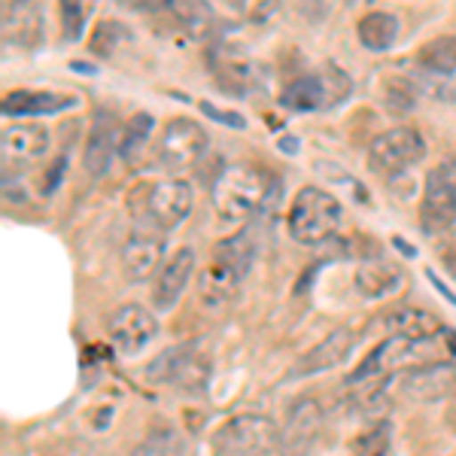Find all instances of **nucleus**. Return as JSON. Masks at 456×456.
I'll return each instance as SVG.
<instances>
[{
    "instance_id": "obj_1",
    "label": "nucleus",
    "mask_w": 456,
    "mask_h": 456,
    "mask_svg": "<svg viewBox=\"0 0 456 456\" xmlns=\"http://www.w3.org/2000/svg\"><path fill=\"white\" fill-rule=\"evenodd\" d=\"M271 174L249 161H234L210 180V204L223 219H249L271 195Z\"/></svg>"
},
{
    "instance_id": "obj_2",
    "label": "nucleus",
    "mask_w": 456,
    "mask_h": 456,
    "mask_svg": "<svg viewBox=\"0 0 456 456\" xmlns=\"http://www.w3.org/2000/svg\"><path fill=\"white\" fill-rule=\"evenodd\" d=\"M253 259H256V240L249 228L219 240L210 253L208 268L201 271V281H198L201 298L208 301V305H223V301L232 298L238 283L247 277Z\"/></svg>"
},
{
    "instance_id": "obj_3",
    "label": "nucleus",
    "mask_w": 456,
    "mask_h": 456,
    "mask_svg": "<svg viewBox=\"0 0 456 456\" xmlns=\"http://www.w3.org/2000/svg\"><path fill=\"white\" fill-rule=\"evenodd\" d=\"M344 223L341 201L320 186H305L292 198L289 213H286V225H289L292 240L305 247H320L338 234Z\"/></svg>"
},
{
    "instance_id": "obj_4",
    "label": "nucleus",
    "mask_w": 456,
    "mask_h": 456,
    "mask_svg": "<svg viewBox=\"0 0 456 456\" xmlns=\"http://www.w3.org/2000/svg\"><path fill=\"white\" fill-rule=\"evenodd\" d=\"M195 192L186 180L180 176H167L159 183H146V186L131 192V210L150 223L159 232H171L192 213Z\"/></svg>"
},
{
    "instance_id": "obj_5",
    "label": "nucleus",
    "mask_w": 456,
    "mask_h": 456,
    "mask_svg": "<svg viewBox=\"0 0 456 456\" xmlns=\"http://www.w3.org/2000/svg\"><path fill=\"white\" fill-rule=\"evenodd\" d=\"M350 88V77L338 64H322L320 70L292 79L283 88L281 104L286 110H296V113H314V110H329L347 101Z\"/></svg>"
},
{
    "instance_id": "obj_6",
    "label": "nucleus",
    "mask_w": 456,
    "mask_h": 456,
    "mask_svg": "<svg viewBox=\"0 0 456 456\" xmlns=\"http://www.w3.org/2000/svg\"><path fill=\"white\" fill-rule=\"evenodd\" d=\"M277 444H281V429L262 414L232 417L213 436L216 456H271Z\"/></svg>"
},
{
    "instance_id": "obj_7",
    "label": "nucleus",
    "mask_w": 456,
    "mask_h": 456,
    "mask_svg": "<svg viewBox=\"0 0 456 456\" xmlns=\"http://www.w3.org/2000/svg\"><path fill=\"white\" fill-rule=\"evenodd\" d=\"M146 374L156 384H171L186 395H201L210 384V359L195 344H180L152 359Z\"/></svg>"
},
{
    "instance_id": "obj_8",
    "label": "nucleus",
    "mask_w": 456,
    "mask_h": 456,
    "mask_svg": "<svg viewBox=\"0 0 456 456\" xmlns=\"http://www.w3.org/2000/svg\"><path fill=\"white\" fill-rule=\"evenodd\" d=\"M210 137L192 119H171L161 128L156 143V161L167 174H189L192 167L208 156Z\"/></svg>"
},
{
    "instance_id": "obj_9",
    "label": "nucleus",
    "mask_w": 456,
    "mask_h": 456,
    "mask_svg": "<svg viewBox=\"0 0 456 456\" xmlns=\"http://www.w3.org/2000/svg\"><path fill=\"white\" fill-rule=\"evenodd\" d=\"M426 156V141L417 128L408 125H395V128L384 131L371 141L369 150V167L374 174L387 176H402L404 171H411L414 165H420Z\"/></svg>"
},
{
    "instance_id": "obj_10",
    "label": "nucleus",
    "mask_w": 456,
    "mask_h": 456,
    "mask_svg": "<svg viewBox=\"0 0 456 456\" xmlns=\"http://www.w3.org/2000/svg\"><path fill=\"white\" fill-rule=\"evenodd\" d=\"M165 238L159 228H137L122 244V271L128 283H146L165 268Z\"/></svg>"
},
{
    "instance_id": "obj_11",
    "label": "nucleus",
    "mask_w": 456,
    "mask_h": 456,
    "mask_svg": "<svg viewBox=\"0 0 456 456\" xmlns=\"http://www.w3.org/2000/svg\"><path fill=\"white\" fill-rule=\"evenodd\" d=\"M322 423H326V414H322L320 402L298 399L289 411H286L277 453L281 456H311L316 438H320V432H322Z\"/></svg>"
},
{
    "instance_id": "obj_12",
    "label": "nucleus",
    "mask_w": 456,
    "mask_h": 456,
    "mask_svg": "<svg viewBox=\"0 0 456 456\" xmlns=\"http://www.w3.org/2000/svg\"><path fill=\"white\" fill-rule=\"evenodd\" d=\"M420 225L426 234H444L456 228V186L444 176L441 167L426 174L420 198Z\"/></svg>"
},
{
    "instance_id": "obj_13",
    "label": "nucleus",
    "mask_w": 456,
    "mask_h": 456,
    "mask_svg": "<svg viewBox=\"0 0 456 456\" xmlns=\"http://www.w3.org/2000/svg\"><path fill=\"white\" fill-rule=\"evenodd\" d=\"M399 393L414 402L456 399V362H429L402 371Z\"/></svg>"
},
{
    "instance_id": "obj_14",
    "label": "nucleus",
    "mask_w": 456,
    "mask_h": 456,
    "mask_svg": "<svg viewBox=\"0 0 456 456\" xmlns=\"http://www.w3.org/2000/svg\"><path fill=\"white\" fill-rule=\"evenodd\" d=\"M159 335V320L143 305H122L110 316V341L125 356L141 353L152 338Z\"/></svg>"
},
{
    "instance_id": "obj_15",
    "label": "nucleus",
    "mask_w": 456,
    "mask_h": 456,
    "mask_svg": "<svg viewBox=\"0 0 456 456\" xmlns=\"http://www.w3.org/2000/svg\"><path fill=\"white\" fill-rule=\"evenodd\" d=\"M49 152V131L37 122L28 125H6L0 134V156H4V167H25L40 161Z\"/></svg>"
},
{
    "instance_id": "obj_16",
    "label": "nucleus",
    "mask_w": 456,
    "mask_h": 456,
    "mask_svg": "<svg viewBox=\"0 0 456 456\" xmlns=\"http://www.w3.org/2000/svg\"><path fill=\"white\" fill-rule=\"evenodd\" d=\"M119 141H122V134H119L116 116L107 113V110H98V113H94V122H92V131H88L86 152H83V165L94 180L110 171L116 152H119Z\"/></svg>"
},
{
    "instance_id": "obj_17",
    "label": "nucleus",
    "mask_w": 456,
    "mask_h": 456,
    "mask_svg": "<svg viewBox=\"0 0 456 456\" xmlns=\"http://www.w3.org/2000/svg\"><path fill=\"white\" fill-rule=\"evenodd\" d=\"M195 271V253L189 247H180L174 256H167L165 268L159 271L156 283H152V307L161 311H171V307L180 301L183 289L192 281Z\"/></svg>"
},
{
    "instance_id": "obj_18",
    "label": "nucleus",
    "mask_w": 456,
    "mask_h": 456,
    "mask_svg": "<svg viewBox=\"0 0 456 456\" xmlns=\"http://www.w3.org/2000/svg\"><path fill=\"white\" fill-rule=\"evenodd\" d=\"M353 341H356V335H353L350 329H335L332 335L322 338L320 344H314V347L298 359L292 378H307V374H320V371H326V369H335V365H341L344 359L350 356Z\"/></svg>"
},
{
    "instance_id": "obj_19",
    "label": "nucleus",
    "mask_w": 456,
    "mask_h": 456,
    "mask_svg": "<svg viewBox=\"0 0 456 456\" xmlns=\"http://www.w3.org/2000/svg\"><path fill=\"white\" fill-rule=\"evenodd\" d=\"M380 329L389 338L399 335V338H411V341H436L438 335L447 332L436 314L420 311V307H402V311L387 314L380 320Z\"/></svg>"
},
{
    "instance_id": "obj_20",
    "label": "nucleus",
    "mask_w": 456,
    "mask_h": 456,
    "mask_svg": "<svg viewBox=\"0 0 456 456\" xmlns=\"http://www.w3.org/2000/svg\"><path fill=\"white\" fill-rule=\"evenodd\" d=\"M353 281H356V289L362 292L365 298H387L402 289L404 268L389 259H378V256H374V259L359 265Z\"/></svg>"
},
{
    "instance_id": "obj_21",
    "label": "nucleus",
    "mask_w": 456,
    "mask_h": 456,
    "mask_svg": "<svg viewBox=\"0 0 456 456\" xmlns=\"http://www.w3.org/2000/svg\"><path fill=\"white\" fill-rule=\"evenodd\" d=\"M43 19L34 4H4V43L6 46H37Z\"/></svg>"
},
{
    "instance_id": "obj_22",
    "label": "nucleus",
    "mask_w": 456,
    "mask_h": 456,
    "mask_svg": "<svg viewBox=\"0 0 456 456\" xmlns=\"http://www.w3.org/2000/svg\"><path fill=\"white\" fill-rule=\"evenodd\" d=\"M73 104H77V101L68 98V94L19 88V92H10L4 98V116H49V113H58V110H68Z\"/></svg>"
},
{
    "instance_id": "obj_23",
    "label": "nucleus",
    "mask_w": 456,
    "mask_h": 456,
    "mask_svg": "<svg viewBox=\"0 0 456 456\" xmlns=\"http://www.w3.org/2000/svg\"><path fill=\"white\" fill-rule=\"evenodd\" d=\"M356 37L371 53H387V49L399 40V19H395L393 12L371 10L356 21Z\"/></svg>"
},
{
    "instance_id": "obj_24",
    "label": "nucleus",
    "mask_w": 456,
    "mask_h": 456,
    "mask_svg": "<svg viewBox=\"0 0 456 456\" xmlns=\"http://www.w3.org/2000/svg\"><path fill=\"white\" fill-rule=\"evenodd\" d=\"M417 64L436 77H453L456 73V34H441L423 43L417 53Z\"/></svg>"
},
{
    "instance_id": "obj_25",
    "label": "nucleus",
    "mask_w": 456,
    "mask_h": 456,
    "mask_svg": "<svg viewBox=\"0 0 456 456\" xmlns=\"http://www.w3.org/2000/svg\"><path fill=\"white\" fill-rule=\"evenodd\" d=\"M128 43H134V37H131L128 25H122V21H116V19L101 21L92 31V37H88V49L98 58H113L119 49L128 46Z\"/></svg>"
},
{
    "instance_id": "obj_26",
    "label": "nucleus",
    "mask_w": 456,
    "mask_h": 456,
    "mask_svg": "<svg viewBox=\"0 0 456 456\" xmlns=\"http://www.w3.org/2000/svg\"><path fill=\"white\" fill-rule=\"evenodd\" d=\"M186 453V441L171 426H161V429L150 432L141 444L131 451V456H183Z\"/></svg>"
},
{
    "instance_id": "obj_27",
    "label": "nucleus",
    "mask_w": 456,
    "mask_h": 456,
    "mask_svg": "<svg viewBox=\"0 0 456 456\" xmlns=\"http://www.w3.org/2000/svg\"><path fill=\"white\" fill-rule=\"evenodd\" d=\"M152 116L150 113H137L131 122H125L122 128V141H119V156L125 161H134L137 156H141V150L146 146V141H150L152 134Z\"/></svg>"
},
{
    "instance_id": "obj_28",
    "label": "nucleus",
    "mask_w": 456,
    "mask_h": 456,
    "mask_svg": "<svg viewBox=\"0 0 456 456\" xmlns=\"http://www.w3.org/2000/svg\"><path fill=\"white\" fill-rule=\"evenodd\" d=\"M389 444H393V426L380 420L371 429L359 432L356 441H353V456H387Z\"/></svg>"
},
{
    "instance_id": "obj_29",
    "label": "nucleus",
    "mask_w": 456,
    "mask_h": 456,
    "mask_svg": "<svg viewBox=\"0 0 456 456\" xmlns=\"http://www.w3.org/2000/svg\"><path fill=\"white\" fill-rule=\"evenodd\" d=\"M86 16H88V6L77 4V0L61 4V28H64V37H68V40H79V37H83Z\"/></svg>"
},
{
    "instance_id": "obj_30",
    "label": "nucleus",
    "mask_w": 456,
    "mask_h": 456,
    "mask_svg": "<svg viewBox=\"0 0 456 456\" xmlns=\"http://www.w3.org/2000/svg\"><path fill=\"white\" fill-rule=\"evenodd\" d=\"M201 113H204V116H210V119H216V122L228 125V128H238V131H244V128H247V119H244L240 113H232V110H219V107L208 104V101L201 104Z\"/></svg>"
},
{
    "instance_id": "obj_31",
    "label": "nucleus",
    "mask_w": 456,
    "mask_h": 456,
    "mask_svg": "<svg viewBox=\"0 0 456 456\" xmlns=\"http://www.w3.org/2000/svg\"><path fill=\"white\" fill-rule=\"evenodd\" d=\"M441 171H444V176H447V180H451L453 183V186H456V152H451V156H447L444 161H441Z\"/></svg>"
},
{
    "instance_id": "obj_32",
    "label": "nucleus",
    "mask_w": 456,
    "mask_h": 456,
    "mask_svg": "<svg viewBox=\"0 0 456 456\" xmlns=\"http://www.w3.org/2000/svg\"><path fill=\"white\" fill-rule=\"evenodd\" d=\"M426 274H429V281H432V286H436V289L441 292V296H444V298H451V305H456V296H453V292H451V289H447V286H444V281H438V277H436V274H432V271H426Z\"/></svg>"
},
{
    "instance_id": "obj_33",
    "label": "nucleus",
    "mask_w": 456,
    "mask_h": 456,
    "mask_svg": "<svg viewBox=\"0 0 456 456\" xmlns=\"http://www.w3.org/2000/svg\"><path fill=\"white\" fill-rule=\"evenodd\" d=\"M441 262H444L447 268H451V274L456 277V256L451 253V249H444V247H441Z\"/></svg>"
},
{
    "instance_id": "obj_34",
    "label": "nucleus",
    "mask_w": 456,
    "mask_h": 456,
    "mask_svg": "<svg viewBox=\"0 0 456 456\" xmlns=\"http://www.w3.org/2000/svg\"><path fill=\"white\" fill-rule=\"evenodd\" d=\"M444 249H451V253L456 256V228H453V234H451V244H444Z\"/></svg>"
}]
</instances>
